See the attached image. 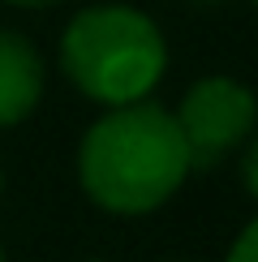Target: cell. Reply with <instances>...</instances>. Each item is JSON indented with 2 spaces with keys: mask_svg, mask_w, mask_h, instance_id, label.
<instances>
[{
  "mask_svg": "<svg viewBox=\"0 0 258 262\" xmlns=\"http://www.w3.org/2000/svg\"><path fill=\"white\" fill-rule=\"evenodd\" d=\"M189 172L177 116L150 99L107 107L78 146V181L86 198L121 220L159 211Z\"/></svg>",
  "mask_w": 258,
  "mask_h": 262,
  "instance_id": "obj_1",
  "label": "cell"
},
{
  "mask_svg": "<svg viewBox=\"0 0 258 262\" xmlns=\"http://www.w3.org/2000/svg\"><path fill=\"white\" fill-rule=\"evenodd\" d=\"M60 69L86 99L103 107L138 103L168 69L159 26L134 5H91L60 35Z\"/></svg>",
  "mask_w": 258,
  "mask_h": 262,
  "instance_id": "obj_2",
  "label": "cell"
},
{
  "mask_svg": "<svg viewBox=\"0 0 258 262\" xmlns=\"http://www.w3.org/2000/svg\"><path fill=\"white\" fill-rule=\"evenodd\" d=\"M177 129L185 138L189 168H220L224 159L254 134L258 99L236 78H198L177 103Z\"/></svg>",
  "mask_w": 258,
  "mask_h": 262,
  "instance_id": "obj_3",
  "label": "cell"
},
{
  "mask_svg": "<svg viewBox=\"0 0 258 262\" xmlns=\"http://www.w3.org/2000/svg\"><path fill=\"white\" fill-rule=\"evenodd\" d=\"M254 5H258V0H254Z\"/></svg>",
  "mask_w": 258,
  "mask_h": 262,
  "instance_id": "obj_10",
  "label": "cell"
},
{
  "mask_svg": "<svg viewBox=\"0 0 258 262\" xmlns=\"http://www.w3.org/2000/svg\"><path fill=\"white\" fill-rule=\"evenodd\" d=\"M241 181H245V189H250V198L258 202V138L245 146V155H241Z\"/></svg>",
  "mask_w": 258,
  "mask_h": 262,
  "instance_id": "obj_6",
  "label": "cell"
},
{
  "mask_svg": "<svg viewBox=\"0 0 258 262\" xmlns=\"http://www.w3.org/2000/svg\"><path fill=\"white\" fill-rule=\"evenodd\" d=\"M0 262H5V249H0Z\"/></svg>",
  "mask_w": 258,
  "mask_h": 262,
  "instance_id": "obj_8",
  "label": "cell"
},
{
  "mask_svg": "<svg viewBox=\"0 0 258 262\" xmlns=\"http://www.w3.org/2000/svg\"><path fill=\"white\" fill-rule=\"evenodd\" d=\"M224 262H258V215L236 232V241L228 245V258Z\"/></svg>",
  "mask_w": 258,
  "mask_h": 262,
  "instance_id": "obj_5",
  "label": "cell"
},
{
  "mask_svg": "<svg viewBox=\"0 0 258 262\" xmlns=\"http://www.w3.org/2000/svg\"><path fill=\"white\" fill-rule=\"evenodd\" d=\"M43 99V56L17 30H0V129L22 125Z\"/></svg>",
  "mask_w": 258,
  "mask_h": 262,
  "instance_id": "obj_4",
  "label": "cell"
},
{
  "mask_svg": "<svg viewBox=\"0 0 258 262\" xmlns=\"http://www.w3.org/2000/svg\"><path fill=\"white\" fill-rule=\"evenodd\" d=\"M5 5H17V9H48V5H60V0H5Z\"/></svg>",
  "mask_w": 258,
  "mask_h": 262,
  "instance_id": "obj_7",
  "label": "cell"
},
{
  "mask_svg": "<svg viewBox=\"0 0 258 262\" xmlns=\"http://www.w3.org/2000/svg\"><path fill=\"white\" fill-rule=\"evenodd\" d=\"M202 5H211V0H202Z\"/></svg>",
  "mask_w": 258,
  "mask_h": 262,
  "instance_id": "obj_9",
  "label": "cell"
}]
</instances>
